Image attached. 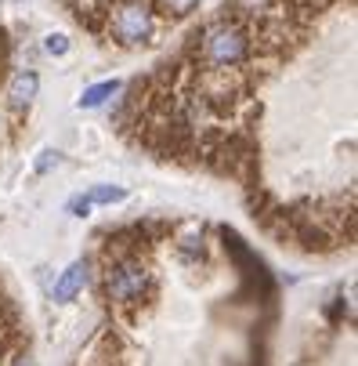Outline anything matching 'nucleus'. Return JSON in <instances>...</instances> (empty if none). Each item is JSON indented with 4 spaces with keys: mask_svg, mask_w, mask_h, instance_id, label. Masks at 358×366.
<instances>
[{
    "mask_svg": "<svg viewBox=\"0 0 358 366\" xmlns=\"http://www.w3.org/2000/svg\"><path fill=\"white\" fill-rule=\"evenodd\" d=\"M195 55L207 69H235L250 55V36L235 19H214L195 36Z\"/></svg>",
    "mask_w": 358,
    "mask_h": 366,
    "instance_id": "nucleus-1",
    "label": "nucleus"
},
{
    "mask_svg": "<svg viewBox=\"0 0 358 366\" xmlns=\"http://www.w3.org/2000/svg\"><path fill=\"white\" fill-rule=\"evenodd\" d=\"M148 287V269L138 254H120L106 265V294L116 305H138Z\"/></svg>",
    "mask_w": 358,
    "mask_h": 366,
    "instance_id": "nucleus-2",
    "label": "nucleus"
},
{
    "mask_svg": "<svg viewBox=\"0 0 358 366\" xmlns=\"http://www.w3.org/2000/svg\"><path fill=\"white\" fill-rule=\"evenodd\" d=\"M109 33L123 47H141L156 33V15H152V8L145 0H123L109 15Z\"/></svg>",
    "mask_w": 358,
    "mask_h": 366,
    "instance_id": "nucleus-3",
    "label": "nucleus"
},
{
    "mask_svg": "<svg viewBox=\"0 0 358 366\" xmlns=\"http://www.w3.org/2000/svg\"><path fill=\"white\" fill-rule=\"evenodd\" d=\"M36 91H40V76H36L33 69H15L4 94H8V106H11V109H29L33 98H36Z\"/></svg>",
    "mask_w": 358,
    "mask_h": 366,
    "instance_id": "nucleus-4",
    "label": "nucleus"
},
{
    "mask_svg": "<svg viewBox=\"0 0 358 366\" xmlns=\"http://www.w3.org/2000/svg\"><path fill=\"white\" fill-rule=\"evenodd\" d=\"M87 280H91V265H87V261H73V265L58 276V283L51 287V297H55L58 305H66V301H73L87 287Z\"/></svg>",
    "mask_w": 358,
    "mask_h": 366,
    "instance_id": "nucleus-5",
    "label": "nucleus"
},
{
    "mask_svg": "<svg viewBox=\"0 0 358 366\" xmlns=\"http://www.w3.org/2000/svg\"><path fill=\"white\" fill-rule=\"evenodd\" d=\"M120 94V80H101V84H94V87H87L83 94H80V102L76 106L80 109H101L109 98H116Z\"/></svg>",
    "mask_w": 358,
    "mask_h": 366,
    "instance_id": "nucleus-6",
    "label": "nucleus"
},
{
    "mask_svg": "<svg viewBox=\"0 0 358 366\" xmlns=\"http://www.w3.org/2000/svg\"><path fill=\"white\" fill-rule=\"evenodd\" d=\"M123 199H127V189H120V185H94L87 192L91 207H113V203H123Z\"/></svg>",
    "mask_w": 358,
    "mask_h": 366,
    "instance_id": "nucleus-7",
    "label": "nucleus"
},
{
    "mask_svg": "<svg viewBox=\"0 0 358 366\" xmlns=\"http://www.w3.org/2000/svg\"><path fill=\"white\" fill-rule=\"evenodd\" d=\"M69 47H73V40H69L66 33H47V36H44V55H51V59L69 55Z\"/></svg>",
    "mask_w": 358,
    "mask_h": 366,
    "instance_id": "nucleus-8",
    "label": "nucleus"
},
{
    "mask_svg": "<svg viewBox=\"0 0 358 366\" xmlns=\"http://www.w3.org/2000/svg\"><path fill=\"white\" fill-rule=\"evenodd\" d=\"M178 250H181V257L195 261V257L203 254V232H192V236H185V239L178 243Z\"/></svg>",
    "mask_w": 358,
    "mask_h": 366,
    "instance_id": "nucleus-9",
    "label": "nucleus"
},
{
    "mask_svg": "<svg viewBox=\"0 0 358 366\" xmlns=\"http://www.w3.org/2000/svg\"><path fill=\"white\" fill-rule=\"evenodd\" d=\"M58 164H62V156H58L55 149H44L40 160H36V174H47L51 167H58Z\"/></svg>",
    "mask_w": 358,
    "mask_h": 366,
    "instance_id": "nucleus-10",
    "label": "nucleus"
},
{
    "mask_svg": "<svg viewBox=\"0 0 358 366\" xmlns=\"http://www.w3.org/2000/svg\"><path fill=\"white\" fill-rule=\"evenodd\" d=\"M160 4H163L170 15H188V11H195L199 0H160Z\"/></svg>",
    "mask_w": 358,
    "mask_h": 366,
    "instance_id": "nucleus-11",
    "label": "nucleus"
},
{
    "mask_svg": "<svg viewBox=\"0 0 358 366\" xmlns=\"http://www.w3.org/2000/svg\"><path fill=\"white\" fill-rule=\"evenodd\" d=\"M69 214H73V218H87V214H91L87 196H73V199H69Z\"/></svg>",
    "mask_w": 358,
    "mask_h": 366,
    "instance_id": "nucleus-12",
    "label": "nucleus"
},
{
    "mask_svg": "<svg viewBox=\"0 0 358 366\" xmlns=\"http://www.w3.org/2000/svg\"><path fill=\"white\" fill-rule=\"evenodd\" d=\"M8 366H36V359H33L29 352H19V355H11V359H8Z\"/></svg>",
    "mask_w": 358,
    "mask_h": 366,
    "instance_id": "nucleus-13",
    "label": "nucleus"
}]
</instances>
